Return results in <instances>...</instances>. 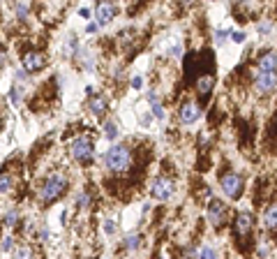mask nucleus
Returning <instances> with one entry per match:
<instances>
[{"mask_svg": "<svg viewBox=\"0 0 277 259\" xmlns=\"http://www.w3.org/2000/svg\"><path fill=\"white\" fill-rule=\"evenodd\" d=\"M104 162L111 171H125L132 164V153L127 146H111L104 155Z\"/></svg>", "mask_w": 277, "mask_h": 259, "instance_id": "obj_2", "label": "nucleus"}, {"mask_svg": "<svg viewBox=\"0 0 277 259\" xmlns=\"http://www.w3.org/2000/svg\"><path fill=\"white\" fill-rule=\"evenodd\" d=\"M222 192H224L229 199H238L242 195V179L240 174H236V171H229L222 176Z\"/></svg>", "mask_w": 277, "mask_h": 259, "instance_id": "obj_5", "label": "nucleus"}, {"mask_svg": "<svg viewBox=\"0 0 277 259\" xmlns=\"http://www.w3.org/2000/svg\"><path fill=\"white\" fill-rule=\"evenodd\" d=\"M72 155H74V160L81 162V164H88V162H93V139L90 137H77L74 141H72Z\"/></svg>", "mask_w": 277, "mask_h": 259, "instance_id": "obj_3", "label": "nucleus"}, {"mask_svg": "<svg viewBox=\"0 0 277 259\" xmlns=\"http://www.w3.org/2000/svg\"><path fill=\"white\" fill-rule=\"evenodd\" d=\"M259 30H261V33H270V23H261Z\"/></svg>", "mask_w": 277, "mask_h": 259, "instance_id": "obj_29", "label": "nucleus"}, {"mask_svg": "<svg viewBox=\"0 0 277 259\" xmlns=\"http://www.w3.org/2000/svg\"><path fill=\"white\" fill-rule=\"evenodd\" d=\"M104 229H106V234H113V232H116V222L106 220V222H104Z\"/></svg>", "mask_w": 277, "mask_h": 259, "instance_id": "obj_27", "label": "nucleus"}, {"mask_svg": "<svg viewBox=\"0 0 277 259\" xmlns=\"http://www.w3.org/2000/svg\"><path fill=\"white\" fill-rule=\"evenodd\" d=\"M5 56H7V54H5V49H0V65L5 63Z\"/></svg>", "mask_w": 277, "mask_h": 259, "instance_id": "obj_30", "label": "nucleus"}, {"mask_svg": "<svg viewBox=\"0 0 277 259\" xmlns=\"http://www.w3.org/2000/svg\"><path fill=\"white\" fill-rule=\"evenodd\" d=\"M150 192H153V197H155L157 201H169L176 195V183L171 179H166V176H159V179H155Z\"/></svg>", "mask_w": 277, "mask_h": 259, "instance_id": "obj_4", "label": "nucleus"}, {"mask_svg": "<svg viewBox=\"0 0 277 259\" xmlns=\"http://www.w3.org/2000/svg\"><path fill=\"white\" fill-rule=\"evenodd\" d=\"M259 70L268 72V70H277V54H266L259 60Z\"/></svg>", "mask_w": 277, "mask_h": 259, "instance_id": "obj_16", "label": "nucleus"}, {"mask_svg": "<svg viewBox=\"0 0 277 259\" xmlns=\"http://www.w3.org/2000/svg\"><path fill=\"white\" fill-rule=\"evenodd\" d=\"M88 107H90V114H95V116H102L104 111H106V100L102 95H93L90 102H88Z\"/></svg>", "mask_w": 277, "mask_h": 259, "instance_id": "obj_13", "label": "nucleus"}, {"mask_svg": "<svg viewBox=\"0 0 277 259\" xmlns=\"http://www.w3.org/2000/svg\"><path fill=\"white\" fill-rule=\"evenodd\" d=\"M148 102H150V109H153V116L157 118V120H164V107L159 104V100L155 98V93H148Z\"/></svg>", "mask_w": 277, "mask_h": 259, "instance_id": "obj_15", "label": "nucleus"}, {"mask_svg": "<svg viewBox=\"0 0 277 259\" xmlns=\"http://www.w3.org/2000/svg\"><path fill=\"white\" fill-rule=\"evenodd\" d=\"M263 227L266 229H277V204L268 206L263 211Z\"/></svg>", "mask_w": 277, "mask_h": 259, "instance_id": "obj_12", "label": "nucleus"}, {"mask_svg": "<svg viewBox=\"0 0 277 259\" xmlns=\"http://www.w3.org/2000/svg\"><path fill=\"white\" fill-rule=\"evenodd\" d=\"M229 37H231V40H234L236 44H240L242 40H245V33H229Z\"/></svg>", "mask_w": 277, "mask_h": 259, "instance_id": "obj_25", "label": "nucleus"}, {"mask_svg": "<svg viewBox=\"0 0 277 259\" xmlns=\"http://www.w3.org/2000/svg\"><path fill=\"white\" fill-rule=\"evenodd\" d=\"M88 204H90V197H88L86 192H83V195H79V206H81V208H86Z\"/></svg>", "mask_w": 277, "mask_h": 259, "instance_id": "obj_24", "label": "nucleus"}, {"mask_svg": "<svg viewBox=\"0 0 277 259\" xmlns=\"http://www.w3.org/2000/svg\"><path fill=\"white\" fill-rule=\"evenodd\" d=\"M213 83H215L213 74H201V79L197 81V90H199L201 95H208L213 90Z\"/></svg>", "mask_w": 277, "mask_h": 259, "instance_id": "obj_14", "label": "nucleus"}, {"mask_svg": "<svg viewBox=\"0 0 277 259\" xmlns=\"http://www.w3.org/2000/svg\"><path fill=\"white\" fill-rule=\"evenodd\" d=\"M12 190V176L9 174H0V195H7Z\"/></svg>", "mask_w": 277, "mask_h": 259, "instance_id": "obj_17", "label": "nucleus"}, {"mask_svg": "<svg viewBox=\"0 0 277 259\" xmlns=\"http://www.w3.org/2000/svg\"><path fill=\"white\" fill-rule=\"evenodd\" d=\"M138 245H141V236H137V234H132V236H127V239H125V248L137 250Z\"/></svg>", "mask_w": 277, "mask_h": 259, "instance_id": "obj_19", "label": "nucleus"}, {"mask_svg": "<svg viewBox=\"0 0 277 259\" xmlns=\"http://www.w3.org/2000/svg\"><path fill=\"white\" fill-rule=\"evenodd\" d=\"M21 63H23V70L26 72H40L46 65V54H42V51H26L23 58H21Z\"/></svg>", "mask_w": 277, "mask_h": 259, "instance_id": "obj_7", "label": "nucleus"}, {"mask_svg": "<svg viewBox=\"0 0 277 259\" xmlns=\"http://www.w3.org/2000/svg\"><path fill=\"white\" fill-rule=\"evenodd\" d=\"M254 83H257V93H261V95H268V93H273L277 86V70H268V72H257V79H254Z\"/></svg>", "mask_w": 277, "mask_h": 259, "instance_id": "obj_6", "label": "nucleus"}, {"mask_svg": "<svg viewBox=\"0 0 277 259\" xmlns=\"http://www.w3.org/2000/svg\"><path fill=\"white\" fill-rule=\"evenodd\" d=\"M104 137H106V139H116V137H118V127H116V123H111V120H109V123H104Z\"/></svg>", "mask_w": 277, "mask_h": 259, "instance_id": "obj_18", "label": "nucleus"}, {"mask_svg": "<svg viewBox=\"0 0 277 259\" xmlns=\"http://www.w3.org/2000/svg\"><path fill=\"white\" fill-rule=\"evenodd\" d=\"M178 118H180L182 125H194L197 120L201 118V107L197 104V102H185L180 107V111H178Z\"/></svg>", "mask_w": 277, "mask_h": 259, "instance_id": "obj_8", "label": "nucleus"}, {"mask_svg": "<svg viewBox=\"0 0 277 259\" xmlns=\"http://www.w3.org/2000/svg\"><path fill=\"white\" fill-rule=\"evenodd\" d=\"M226 37H229V33H224V30H217V33H215V42H217V44H224Z\"/></svg>", "mask_w": 277, "mask_h": 259, "instance_id": "obj_22", "label": "nucleus"}, {"mask_svg": "<svg viewBox=\"0 0 277 259\" xmlns=\"http://www.w3.org/2000/svg\"><path fill=\"white\" fill-rule=\"evenodd\" d=\"M113 17H116V7H113L111 0H99L97 2V9H95V19L99 26H106V23H111Z\"/></svg>", "mask_w": 277, "mask_h": 259, "instance_id": "obj_9", "label": "nucleus"}, {"mask_svg": "<svg viewBox=\"0 0 277 259\" xmlns=\"http://www.w3.org/2000/svg\"><path fill=\"white\" fill-rule=\"evenodd\" d=\"M217 250L213 248V245H203L201 250H197V257H215Z\"/></svg>", "mask_w": 277, "mask_h": 259, "instance_id": "obj_20", "label": "nucleus"}, {"mask_svg": "<svg viewBox=\"0 0 277 259\" xmlns=\"http://www.w3.org/2000/svg\"><path fill=\"white\" fill-rule=\"evenodd\" d=\"M141 86H143V79H141V74H137V77H134V79H132V88H141Z\"/></svg>", "mask_w": 277, "mask_h": 259, "instance_id": "obj_26", "label": "nucleus"}, {"mask_svg": "<svg viewBox=\"0 0 277 259\" xmlns=\"http://www.w3.org/2000/svg\"><path fill=\"white\" fill-rule=\"evenodd\" d=\"M224 211H226V206L219 201V199H210L208 201V222L210 224H219L222 222V218H224Z\"/></svg>", "mask_w": 277, "mask_h": 259, "instance_id": "obj_11", "label": "nucleus"}, {"mask_svg": "<svg viewBox=\"0 0 277 259\" xmlns=\"http://www.w3.org/2000/svg\"><path fill=\"white\" fill-rule=\"evenodd\" d=\"M65 190H67V179H65L62 174H53V176H49V179L42 183L40 199H42V204H53V201L60 199Z\"/></svg>", "mask_w": 277, "mask_h": 259, "instance_id": "obj_1", "label": "nucleus"}, {"mask_svg": "<svg viewBox=\"0 0 277 259\" xmlns=\"http://www.w3.org/2000/svg\"><path fill=\"white\" fill-rule=\"evenodd\" d=\"M0 127H2V120H0Z\"/></svg>", "mask_w": 277, "mask_h": 259, "instance_id": "obj_31", "label": "nucleus"}, {"mask_svg": "<svg viewBox=\"0 0 277 259\" xmlns=\"http://www.w3.org/2000/svg\"><path fill=\"white\" fill-rule=\"evenodd\" d=\"M252 227H254V218H252V213H247V211H242V213H238V218H236V224H234L236 236H240V239H245V236H250Z\"/></svg>", "mask_w": 277, "mask_h": 259, "instance_id": "obj_10", "label": "nucleus"}, {"mask_svg": "<svg viewBox=\"0 0 277 259\" xmlns=\"http://www.w3.org/2000/svg\"><path fill=\"white\" fill-rule=\"evenodd\" d=\"M12 248H14V239H12V236H7V239L2 241V252H9Z\"/></svg>", "mask_w": 277, "mask_h": 259, "instance_id": "obj_23", "label": "nucleus"}, {"mask_svg": "<svg viewBox=\"0 0 277 259\" xmlns=\"http://www.w3.org/2000/svg\"><path fill=\"white\" fill-rule=\"evenodd\" d=\"M17 220H19V213L17 211H9L7 218H5V224H7V227H17Z\"/></svg>", "mask_w": 277, "mask_h": 259, "instance_id": "obj_21", "label": "nucleus"}, {"mask_svg": "<svg viewBox=\"0 0 277 259\" xmlns=\"http://www.w3.org/2000/svg\"><path fill=\"white\" fill-rule=\"evenodd\" d=\"M17 255H19V257H30V255H33V250H30V248L26 245V248H21V250L17 252Z\"/></svg>", "mask_w": 277, "mask_h": 259, "instance_id": "obj_28", "label": "nucleus"}]
</instances>
